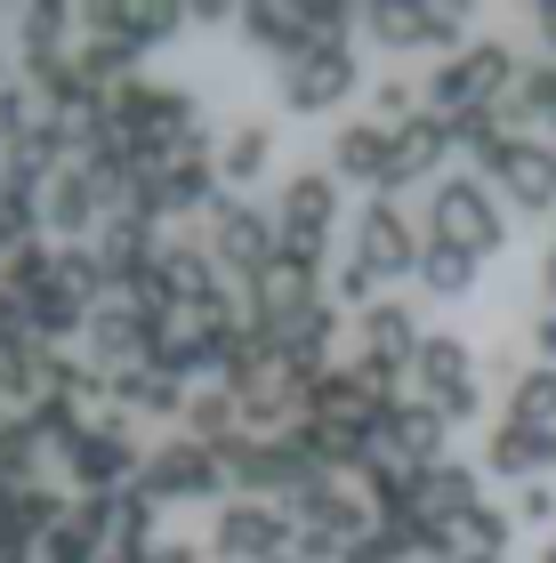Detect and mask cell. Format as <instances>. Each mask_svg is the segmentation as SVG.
Instances as JSON below:
<instances>
[{"label":"cell","mask_w":556,"mask_h":563,"mask_svg":"<svg viewBox=\"0 0 556 563\" xmlns=\"http://www.w3.org/2000/svg\"><path fill=\"white\" fill-rule=\"evenodd\" d=\"M178 434H194V443H210V451L235 443V434H242V402H235V387H194Z\"/></svg>","instance_id":"24"},{"label":"cell","mask_w":556,"mask_h":563,"mask_svg":"<svg viewBox=\"0 0 556 563\" xmlns=\"http://www.w3.org/2000/svg\"><path fill=\"white\" fill-rule=\"evenodd\" d=\"M492 194L524 218H556V137H524L509 153V169L492 177Z\"/></svg>","instance_id":"18"},{"label":"cell","mask_w":556,"mask_h":563,"mask_svg":"<svg viewBox=\"0 0 556 563\" xmlns=\"http://www.w3.org/2000/svg\"><path fill=\"white\" fill-rule=\"evenodd\" d=\"M201 242H210L218 274L235 282V290H250V282L274 266V250H283V225H274V210H259L250 194H218V210L201 218Z\"/></svg>","instance_id":"7"},{"label":"cell","mask_w":556,"mask_h":563,"mask_svg":"<svg viewBox=\"0 0 556 563\" xmlns=\"http://www.w3.org/2000/svg\"><path fill=\"white\" fill-rule=\"evenodd\" d=\"M347 258H363L379 282H419L427 225L403 210L395 194H363V201H356V225H347Z\"/></svg>","instance_id":"5"},{"label":"cell","mask_w":556,"mask_h":563,"mask_svg":"<svg viewBox=\"0 0 556 563\" xmlns=\"http://www.w3.org/2000/svg\"><path fill=\"white\" fill-rule=\"evenodd\" d=\"M145 492L154 499H201V507H226L235 499V483H226V459L210 443H194V434H162V451H145Z\"/></svg>","instance_id":"11"},{"label":"cell","mask_w":556,"mask_h":563,"mask_svg":"<svg viewBox=\"0 0 556 563\" xmlns=\"http://www.w3.org/2000/svg\"><path fill=\"white\" fill-rule=\"evenodd\" d=\"M533 33H541V57H556V9H533Z\"/></svg>","instance_id":"35"},{"label":"cell","mask_w":556,"mask_h":563,"mask_svg":"<svg viewBox=\"0 0 556 563\" xmlns=\"http://www.w3.org/2000/svg\"><path fill=\"white\" fill-rule=\"evenodd\" d=\"M81 33L130 48V57H154L162 41L186 33V9H170V0H89V9H81Z\"/></svg>","instance_id":"13"},{"label":"cell","mask_w":556,"mask_h":563,"mask_svg":"<svg viewBox=\"0 0 556 563\" xmlns=\"http://www.w3.org/2000/svg\"><path fill=\"white\" fill-rule=\"evenodd\" d=\"M170 531H162V499L145 492V483H130V492H113V555L121 563H138L145 548H162Z\"/></svg>","instance_id":"23"},{"label":"cell","mask_w":556,"mask_h":563,"mask_svg":"<svg viewBox=\"0 0 556 563\" xmlns=\"http://www.w3.org/2000/svg\"><path fill=\"white\" fill-rule=\"evenodd\" d=\"M274 97L291 113H339L347 97H371L363 89V41H307L291 65H274Z\"/></svg>","instance_id":"4"},{"label":"cell","mask_w":556,"mask_h":563,"mask_svg":"<svg viewBox=\"0 0 556 563\" xmlns=\"http://www.w3.org/2000/svg\"><path fill=\"white\" fill-rule=\"evenodd\" d=\"M412 395L436 402L451 427H476V411H484V354L460 330H427V346L412 354Z\"/></svg>","instance_id":"6"},{"label":"cell","mask_w":556,"mask_h":563,"mask_svg":"<svg viewBox=\"0 0 556 563\" xmlns=\"http://www.w3.org/2000/svg\"><path fill=\"white\" fill-rule=\"evenodd\" d=\"M356 41H371V48H388V57H460V48L476 41V24H468V9H356Z\"/></svg>","instance_id":"8"},{"label":"cell","mask_w":556,"mask_h":563,"mask_svg":"<svg viewBox=\"0 0 556 563\" xmlns=\"http://www.w3.org/2000/svg\"><path fill=\"white\" fill-rule=\"evenodd\" d=\"M419 346H427V330H419V306H412V298L388 290L371 314H356V363L403 378V387H412V354H419Z\"/></svg>","instance_id":"14"},{"label":"cell","mask_w":556,"mask_h":563,"mask_svg":"<svg viewBox=\"0 0 556 563\" xmlns=\"http://www.w3.org/2000/svg\"><path fill=\"white\" fill-rule=\"evenodd\" d=\"M33 242H41V194L0 186V266H9L17 250H33Z\"/></svg>","instance_id":"29"},{"label":"cell","mask_w":556,"mask_h":563,"mask_svg":"<svg viewBox=\"0 0 556 563\" xmlns=\"http://www.w3.org/2000/svg\"><path fill=\"white\" fill-rule=\"evenodd\" d=\"M274 225H283L291 250H323L331 258L339 225H347V194L331 169H291L283 186H274Z\"/></svg>","instance_id":"10"},{"label":"cell","mask_w":556,"mask_h":563,"mask_svg":"<svg viewBox=\"0 0 556 563\" xmlns=\"http://www.w3.org/2000/svg\"><path fill=\"white\" fill-rule=\"evenodd\" d=\"M291 563H298V555H291Z\"/></svg>","instance_id":"37"},{"label":"cell","mask_w":556,"mask_h":563,"mask_svg":"<svg viewBox=\"0 0 556 563\" xmlns=\"http://www.w3.org/2000/svg\"><path fill=\"white\" fill-rule=\"evenodd\" d=\"M113 218V186L89 162H65L41 194V234L48 242H97V225Z\"/></svg>","instance_id":"12"},{"label":"cell","mask_w":556,"mask_h":563,"mask_svg":"<svg viewBox=\"0 0 556 563\" xmlns=\"http://www.w3.org/2000/svg\"><path fill=\"white\" fill-rule=\"evenodd\" d=\"M524 346H533V363L556 371V298H541L533 314H524Z\"/></svg>","instance_id":"32"},{"label":"cell","mask_w":556,"mask_h":563,"mask_svg":"<svg viewBox=\"0 0 556 563\" xmlns=\"http://www.w3.org/2000/svg\"><path fill=\"white\" fill-rule=\"evenodd\" d=\"M476 467L484 475H500V483H548L556 475V427H533V419H509L500 411L492 427H484V451H476Z\"/></svg>","instance_id":"16"},{"label":"cell","mask_w":556,"mask_h":563,"mask_svg":"<svg viewBox=\"0 0 556 563\" xmlns=\"http://www.w3.org/2000/svg\"><path fill=\"white\" fill-rule=\"evenodd\" d=\"M339 177V186H363V194H395V130L371 113H347L331 130V162H323Z\"/></svg>","instance_id":"15"},{"label":"cell","mask_w":556,"mask_h":563,"mask_svg":"<svg viewBox=\"0 0 556 563\" xmlns=\"http://www.w3.org/2000/svg\"><path fill=\"white\" fill-rule=\"evenodd\" d=\"M41 434H33V419L24 411H0V483H9V492H24V483H41L33 467H41Z\"/></svg>","instance_id":"26"},{"label":"cell","mask_w":556,"mask_h":563,"mask_svg":"<svg viewBox=\"0 0 556 563\" xmlns=\"http://www.w3.org/2000/svg\"><path fill=\"white\" fill-rule=\"evenodd\" d=\"M533 563H556V531H548V540H541V548H533Z\"/></svg>","instance_id":"36"},{"label":"cell","mask_w":556,"mask_h":563,"mask_svg":"<svg viewBox=\"0 0 556 563\" xmlns=\"http://www.w3.org/2000/svg\"><path fill=\"white\" fill-rule=\"evenodd\" d=\"M138 563H210V548H194V540H162V548H145Z\"/></svg>","instance_id":"33"},{"label":"cell","mask_w":556,"mask_h":563,"mask_svg":"<svg viewBox=\"0 0 556 563\" xmlns=\"http://www.w3.org/2000/svg\"><path fill=\"white\" fill-rule=\"evenodd\" d=\"M476 282H484V266L468 258V250H444V242H427V258H419V290L427 298H444V306H460Z\"/></svg>","instance_id":"25"},{"label":"cell","mask_w":556,"mask_h":563,"mask_svg":"<svg viewBox=\"0 0 556 563\" xmlns=\"http://www.w3.org/2000/svg\"><path fill=\"white\" fill-rule=\"evenodd\" d=\"M516 81H524V48L500 41V33H476L460 57L427 65V113H451V121L492 113V106L516 97Z\"/></svg>","instance_id":"2"},{"label":"cell","mask_w":556,"mask_h":563,"mask_svg":"<svg viewBox=\"0 0 556 563\" xmlns=\"http://www.w3.org/2000/svg\"><path fill=\"white\" fill-rule=\"evenodd\" d=\"M500 395H509V419L556 427V371H548V363H524V371H516V378H509Z\"/></svg>","instance_id":"27"},{"label":"cell","mask_w":556,"mask_h":563,"mask_svg":"<svg viewBox=\"0 0 556 563\" xmlns=\"http://www.w3.org/2000/svg\"><path fill=\"white\" fill-rule=\"evenodd\" d=\"M419 225H427V242L468 250L476 266L509 250V201H500L476 169H444L436 186H427V201H419Z\"/></svg>","instance_id":"1"},{"label":"cell","mask_w":556,"mask_h":563,"mask_svg":"<svg viewBox=\"0 0 556 563\" xmlns=\"http://www.w3.org/2000/svg\"><path fill=\"white\" fill-rule=\"evenodd\" d=\"M113 563H121V555H113Z\"/></svg>","instance_id":"38"},{"label":"cell","mask_w":556,"mask_h":563,"mask_svg":"<svg viewBox=\"0 0 556 563\" xmlns=\"http://www.w3.org/2000/svg\"><path fill=\"white\" fill-rule=\"evenodd\" d=\"M186 402H194V387L186 378H170L162 363H138V371H113V402L106 411H121V419H186Z\"/></svg>","instance_id":"20"},{"label":"cell","mask_w":556,"mask_h":563,"mask_svg":"<svg viewBox=\"0 0 556 563\" xmlns=\"http://www.w3.org/2000/svg\"><path fill=\"white\" fill-rule=\"evenodd\" d=\"M460 548L468 555H492V563H509V548H516V507H476V516L460 523Z\"/></svg>","instance_id":"28"},{"label":"cell","mask_w":556,"mask_h":563,"mask_svg":"<svg viewBox=\"0 0 556 563\" xmlns=\"http://www.w3.org/2000/svg\"><path fill=\"white\" fill-rule=\"evenodd\" d=\"M476 507H484V467H476V459H436V467L419 475V516H436V523H451L460 531Z\"/></svg>","instance_id":"21"},{"label":"cell","mask_w":556,"mask_h":563,"mask_svg":"<svg viewBox=\"0 0 556 563\" xmlns=\"http://www.w3.org/2000/svg\"><path fill=\"white\" fill-rule=\"evenodd\" d=\"M9 41H17L24 65H33V57H65V48L81 41V9H65V0H33V9L9 16Z\"/></svg>","instance_id":"22"},{"label":"cell","mask_w":556,"mask_h":563,"mask_svg":"<svg viewBox=\"0 0 556 563\" xmlns=\"http://www.w3.org/2000/svg\"><path fill=\"white\" fill-rule=\"evenodd\" d=\"M201 548H210V563H291L298 523L283 499H226L201 531Z\"/></svg>","instance_id":"9"},{"label":"cell","mask_w":556,"mask_h":563,"mask_svg":"<svg viewBox=\"0 0 556 563\" xmlns=\"http://www.w3.org/2000/svg\"><path fill=\"white\" fill-rule=\"evenodd\" d=\"M218 177H226V194H250L274 177V121L266 113H235L218 130Z\"/></svg>","instance_id":"19"},{"label":"cell","mask_w":556,"mask_h":563,"mask_svg":"<svg viewBox=\"0 0 556 563\" xmlns=\"http://www.w3.org/2000/svg\"><path fill=\"white\" fill-rule=\"evenodd\" d=\"M379 298H388V290H379V274L363 258H339L331 266V306H339V314H371Z\"/></svg>","instance_id":"30"},{"label":"cell","mask_w":556,"mask_h":563,"mask_svg":"<svg viewBox=\"0 0 556 563\" xmlns=\"http://www.w3.org/2000/svg\"><path fill=\"white\" fill-rule=\"evenodd\" d=\"M533 274H541V290H548V298H556V234H548V242H541V258H533Z\"/></svg>","instance_id":"34"},{"label":"cell","mask_w":556,"mask_h":563,"mask_svg":"<svg viewBox=\"0 0 556 563\" xmlns=\"http://www.w3.org/2000/svg\"><path fill=\"white\" fill-rule=\"evenodd\" d=\"M451 427L436 402H419V395H403L395 411H388V427H379V459H395V467H412V475H427L436 459H451Z\"/></svg>","instance_id":"17"},{"label":"cell","mask_w":556,"mask_h":563,"mask_svg":"<svg viewBox=\"0 0 556 563\" xmlns=\"http://www.w3.org/2000/svg\"><path fill=\"white\" fill-rule=\"evenodd\" d=\"M57 467L73 483V499H113V492H130V483L145 475V443H138V419H121V411H97L73 443L57 451Z\"/></svg>","instance_id":"3"},{"label":"cell","mask_w":556,"mask_h":563,"mask_svg":"<svg viewBox=\"0 0 556 563\" xmlns=\"http://www.w3.org/2000/svg\"><path fill=\"white\" fill-rule=\"evenodd\" d=\"M516 523L548 540V531H556V483H524V492H516Z\"/></svg>","instance_id":"31"}]
</instances>
